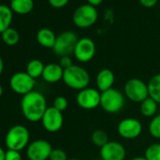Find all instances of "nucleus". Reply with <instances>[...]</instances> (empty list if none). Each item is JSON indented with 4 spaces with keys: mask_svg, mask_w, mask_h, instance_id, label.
I'll use <instances>...</instances> for the list:
<instances>
[{
    "mask_svg": "<svg viewBox=\"0 0 160 160\" xmlns=\"http://www.w3.org/2000/svg\"><path fill=\"white\" fill-rule=\"evenodd\" d=\"M47 108L44 95L36 91L24 95L21 100L22 113L24 117L31 122L41 121Z\"/></svg>",
    "mask_w": 160,
    "mask_h": 160,
    "instance_id": "nucleus-1",
    "label": "nucleus"
},
{
    "mask_svg": "<svg viewBox=\"0 0 160 160\" xmlns=\"http://www.w3.org/2000/svg\"><path fill=\"white\" fill-rule=\"evenodd\" d=\"M62 80L67 87L79 92L89 87L91 76L84 67L73 64L64 70Z\"/></svg>",
    "mask_w": 160,
    "mask_h": 160,
    "instance_id": "nucleus-2",
    "label": "nucleus"
},
{
    "mask_svg": "<svg viewBox=\"0 0 160 160\" xmlns=\"http://www.w3.org/2000/svg\"><path fill=\"white\" fill-rule=\"evenodd\" d=\"M29 131L28 129L21 124H17L10 128L6 137L5 144L9 150L22 151L29 144Z\"/></svg>",
    "mask_w": 160,
    "mask_h": 160,
    "instance_id": "nucleus-3",
    "label": "nucleus"
},
{
    "mask_svg": "<svg viewBox=\"0 0 160 160\" xmlns=\"http://www.w3.org/2000/svg\"><path fill=\"white\" fill-rule=\"evenodd\" d=\"M124 105L125 96L121 91L112 88L101 92L100 107L104 111L109 114H116L123 108Z\"/></svg>",
    "mask_w": 160,
    "mask_h": 160,
    "instance_id": "nucleus-4",
    "label": "nucleus"
},
{
    "mask_svg": "<svg viewBox=\"0 0 160 160\" xmlns=\"http://www.w3.org/2000/svg\"><path fill=\"white\" fill-rule=\"evenodd\" d=\"M98 20V12L90 4H83L76 8L72 13V22L78 28H89Z\"/></svg>",
    "mask_w": 160,
    "mask_h": 160,
    "instance_id": "nucleus-5",
    "label": "nucleus"
},
{
    "mask_svg": "<svg viewBox=\"0 0 160 160\" xmlns=\"http://www.w3.org/2000/svg\"><path fill=\"white\" fill-rule=\"evenodd\" d=\"M124 96L134 103H141L147 99L149 95L148 83H145L139 78H130L123 87Z\"/></svg>",
    "mask_w": 160,
    "mask_h": 160,
    "instance_id": "nucleus-6",
    "label": "nucleus"
},
{
    "mask_svg": "<svg viewBox=\"0 0 160 160\" xmlns=\"http://www.w3.org/2000/svg\"><path fill=\"white\" fill-rule=\"evenodd\" d=\"M78 40L79 39L77 38V35L73 31H63L57 36L53 51L59 58L71 56L72 54L73 55V51Z\"/></svg>",
    "mask_w": 160,
    "mask_h": 160,
    "instance_id": "nucleus-7",
    "label": "nucleus"
},
{
    "mask_svg": "<svg viewBox=\"0 0 160 160\" xmlns=\"http://www.w3.org/2000/svg\"><path fill=\"white\" fill-rule=\"evenodd\" d=\"M36 79L32 78L27 72H19L14 73L10 79L12 90L20 95H26L34 91Z\"/></svg>",
    "mask_w": 160,
    "mask_h": 160,
    "instance_id": "nucleus-8",
    "label": "nucleus"
},
{
    "mask_svg": "<svg viewBox=\"0 0 160 160\" xmlns=\"http://www.w3.org/2000/svg\"><path fill=\"white\" fill-rule=\"evenodd\" d=\"M75 100L78 107L85 110L95 109L98 107H100L101 92L97 89L88 87L82 91L78 92Z\"/></svg>",
    "mask_w": 160,
    "mask_h": 160,
    "instance_id": "nucleus-9",
    "label": "nucleus"
},
{
    "mask_svg": "<svg viewBox=\"0 0 160 160\" xmlns=\"http://www.w3.org/2000/svg\"><path fill=\"white\" fill-rule=\"evenodd\" d=\"M96 53V45L95 42L91 39V38H81L79 39L74 51H73V56L78 60L79 62L86 63L91 61Z\"/></svg>",
    "mask_w": 160,
    "mask_h": 160,
    "instance_id": "nucleus-10",
    "label": "nucleus"
},
{
    "mask_svg": "<svg viewBox=\"0 0 160 160\" xmlns=\"http://www.w3.org/2000/svg\"><path fill=\"white\" fill-rule=\"evenodd\" d=\"M52 150L53 147L49 141L37 139L27 147V156L29 160H48Z\"/></svg>",
    "mask_w": 160,
    "mask_h": 160,
    "instance_id": "nucleus-11",
    "label": "nucleus"
},
{
    "mask_svg": "<svg viewBox=\"0 0 160 160\" xmlns=\"http://www.w3.org/2000/svg\"><path fill=\"white\" fill-rule=\"evenodd\" d=\"M117 131L124 139H135L142 133V124L138 119L125 118L119 122Z\"/></svg>",
    "mask_w": 160,
    "mask_h": 160,
    "instance_id": "nucleus-12",
    "label": "nucleus"
},
{
    "mask_svg": "<svg viewBox=\"0 0 160 160\" xmlns=\"http://www.w3.org/2000/svg\"><path fill=\"white\" fill-rule=\"evenodd\" d=\"M41 121H42L43 128L47 132L56 133V132H58L62 128L64 118H63L62 112L58 111L54 107H49L47 108Z\"/></svg>",
    "mask_w": 160,
    "mask_h": 160,
    "instance_id": "nucleus-13",
    "label": "nucleus"
},
{
    "mask_svg": "<svg viewBox=\"0 0 160 160\" xmlns=\"http://www.w3.org/2000/svg\"><path fill=\"white\" fill-rule=\"evenodd\" d=\"M100 157L102 160H124L126 150L121 142L109 140L100 148Z\"/></svg>",
    "mask_w": 160,
    "mask_h": 160,
    "instance_id": "nucleus-14",
    "label": "nucleus"
},
{
    "mask_svg": "<svg viewBox=\"0 0 160 160\" xmlns=\"http://www.w3.org/2000/svg\"><path fill=\"white\" fill-rule=\"evenodd\" d=\"M96 88L100 92H106L113 88L115 83V74L110 69H102L98 72L95 78Z\"/></svg>",
    "mask_w": 160,
    "mask_h": 160,
    "instance_id": "nucleus-15",
    "label": "nucleus"
},
{
    "mask_svg": "<svg viewBox=\"0 0 160 160\" xmlns=\"http://www.w3.org/2000/svg\"><path fill=\"white\" fill-rule=\"evenodd\" d=\"M63 72L64 70L58 63H49L45 65L42 77L48 83H57L62 80Z\"/></svg>",
    "mask_w": 160,
    "mask_h": 160,
    "instance_id": "nucleus-16",
    "label": "nucleus"
},
{
    "mask_svg": "<svg viewBox=\"0 0 160 160\" xmlns=\"http://www.w3.org/2000/svg\"><path fill=\"white\" fill-rule=\"evenodd\" d=\"M36 38H37V42H39L40 45H42V47H45V48L53 49L55 42H56L57 36L51 29H49L47 28H41L37 32Z\"/></svg>",
    "mask_w": 160,
    "mask_h": 160,
    "instance_id": "nucleus-17",
    "label": "nucleus"
},
{
    "mask_svg": "<svg viewBox=\"0 0 160 160\" xmlns=\"http://www.w3.org/2000/svg\"><path fill=\"white\" fill-rule=\"evenodd\" d=\"M12 12L25 15L28 14L34 9L33 0H11V6Z\"/></svg>",
    "mask_w": 160,
    "mask_h": 160,
    "instance_id": "nucleus-18",
    "label": "nucleus"
},
{
    "mask_svg": "<svg viewBox=\"0 0 160 160\" xmlns=\"http://www.w3.org/2000/svg\"><path fill=\"white\" fill-rule=\"evenodd\" d=\"M158 110V103L152 97H148L140 103L139 111L142 116L147 118H152L156 115Z\"/></svg>",
    "mask_w": 160,
    "mask_h": 160,
    "instance_id": "nucleus-19",
    "label": "nucleus"
},
{
    "mask_svg": "<svg viewBox=\"0 0 160 160\" xmlns=\"http://www.w3.org/2000/svg\"><path fill=\"white\" fill-rule=\"evenodd\" d=\"M13 12L12 9L6 5H0V34L11 28Z\"/></svg>",
    "mask_w": 160,
    "mask_h": 160,
    "instance_id": "nucleus-20",
    "label": "nucleus"
},
{
    "mask_svg": "<svg viewBox=\"0 0 160 160\" xmlns=\"http://www.w3.org/2000/svg\"><path fill=\"white\" fill-rule=\"evenodd\" d=\"M149 95L158 104H160V73H156L151 77L148 82Z\"/></svg>",
    "mask_w": 160,
    "mask_h": 160,
    "instance_id": "nucleus-21",
    "label": "nucleus"
},
{
    "mask_svg": "<svg viewBox=\"0 0 160 160\" xmlns=\"http://www.w3.org/2000/svg\"><path fill=\"white\" fill-rule=\"evenodd\" d=\"M45 65L40 59H32L27 65V72L34 79L42 76Z\"/></svg>",
    "mask_w": 160,
    "mask_h": 160,
    "instance_id": "nucleus-22",
    "label": "nucleus"
},
{
    "mask_svg": "<svg viewBox=\"0 0 160 160\" xmlns=\"http://www.w3.org/2000/svg\"><path fill=\"white\" fill-rule=\"evenodd\" d=\"M1 38L4 43L10 46H13L18 43L20 40V35L16 29L12 28H9L1 34Z\"/></svg>",
    "mask_w": 160,
    "mask_h": 160,
    "instance_id": "nucleus-23",
    "label": "nucleus"
},
{
    "mask_svg": "<svg viewBox=\"0 0 160 160\" xmlns=\"http://www.w3.org/2000/svg\"><path fill=\"white\" fill-rule=\"evenodd\" d=\"M92 141L95 146L102 148L109 141L108 135L106 131H104L102 129H97V130L93 131L92 134Z\"/></svg>",
    "mask_w": 160,
    "mask_h": 160,
    "instance_id": "nucleus-24",
    "label": "nucleus"
},
{
    "mask_svg": "<svg viewBox=\"0 0 160 160\" xmlns=\"http://www.w3.org/2000/svg\"><path fill=\"white\" fill-rule=\"evenodd\" d=\"M148 131L152 138L160 139V114H156L152 118L148 126Z\"/></svg>",
    "mask_w": 160,
    "mask_h": 160,
    "instance_id": "nucleus-25",
    "label": "nucleus"
},
{
    "mask_svg": "<svg viewBox=\"0 0 160 160\" xmlns=\"http://www.w3.org/2000/svg\"><path fill=\"white\" fill-rule=\"evenodd\" d=\"M147 160H160V143H154L147 147L144 152Z\"/></svg>",
    "mask_w": 160,
    "mask_h": 160,
    "instance_id": "nucleus-26",
    "label": "nucleus"
},
{
    "mask_svg": "<svg viewBox=\"0 0 160 160\" xmlns=\"http://www.w3.org/2000/svg\"><path fill=\"white\" fill-rule=\"evenodd\" d=\"M68 106H69V102L65 96H57L54 99L53 107L60 112H63L64 110H66Z\"/></svg>",
    "mask_w": 160,
    "mask_h": 160,
    "instance_id": "nucleus-27",
    "label": "nucleus"
},
{
    "mask_svg": "<svg viewBox=\"0 0 160 160\" xmlns=\"http://www.w3.org/2000/svg\"><path fill=\"white\" fill-rule=\"evenodd\" d=\"M49 160H69V159L64 150L59 148H55V149L53 148L49 156Z\"/></svg>",
    "mask_w": 160,
    "mask_h": 160,
    "instance_id": "nucleus-28",
    "label": "nucleus"
},
{
    "mask_svg": "<svg viewBox=\"0 0 160 160\" xmlns=\"http://www.w3.org/2000/svg\"><path fill=\"white\" fill-rule=\"evenodd\" d=\"M5 160H22L20 152L14 150H7L5 154Z\"/></svg>",
    "mask_w": 160,
    "mask_h": 160,
    "instance_id": "nucleus-29",
    "label": "nucleus"
},
{
    "mask_svg": "<svg viewBox=\"0 0 160 160\" xmlns=\"http://www.w3.org/2000/svg\"><path fill=\"white\" fill-rule=\"evenodd\" d=\"M58 64L61 66V68H62L63 70H65V69H67V68H69V67H71V66L73 65L72 59L71 58L70 56H64V57L59 58V62H58Z\"/></svg>",
    "mask_w": 160,
    "mask_h": 160,
    "instance_id": "nucleus-30",
    "label": "nucleus"
},
{
    "mask_svg": "<svg viewBox=\"0 0 160 160\" xmlns=\"http://www.w3.org/2000/svg\"><path fill=\"white\" fill-rule=\"evenodd\" d=\"M69 1L70 0H48V3L55 9H61L64 8L69 3Z\"/></svg>",
    "mask_w": 160,
    "mask_h": 160,
    "instance_id": "nucleus-31",
    "label": "nucleus"
},
{
    "mask_svg": "<svg viewBox=\"0 0 160 160\" xmlns=\"http://www.w3.org/2000/svg\"><path fill=\"white\" fill-rule=\"evenodd\" d=\"M157 1L158 0H139V3L142 7L151 9V8H153L157 4Z\"/></svg>",
    "mask_w": 160,
    "mask_h": 160,
    "instance_id": "nucleus-32",
    "label": "nucleus"
},
{
    "mask_svg": "<svg viewBox=\"0 0 160 160\" xmlns=\"http://www.w3.org/2000/svg\"><path fill=\"white\" fill-rule=\"evenodd\" d=\"M103 1H104V0H87L88 4H90V5H92V6H93L95 8L100 6L103 3Z\"/></svg>",
    "mask_w": 160,
    "mask_h": 160,
    "instance_id": "nucleus-33",
    "label": "nucleus"
},
{
    "mask_svg": "<svg viewBox=\"0 0 160 160\" xmlns=\"http://www.w3.org/2000/svg\"><path fill=\"white\" fill-rule=\"evenodd\" d=\"M5 154L6 152L3 150L2 147H0V160H5Z\"/></svg>",
    "mask_w": 160,
    "mask_h": 160,
    "instance_id": "nucleus-34",
    "label": "nucleus"
},
{
    "mask_svg": "<svg viewBox=\"0 0 160 160\" xmlns=\"http://www.w3.org/2000/svg\"><path fill=\"white\" fill-rule=\"evenodd\" d=\"M3 71H4V61H3L2 58L0 57V75H1Z\"/></svg>",
    "mask_w": 160,
    "mask_h": 160,
    "instance_id": "nucleus-35",
    "label": "nucleus"
},
{
    "mask_svg": "<svg viewBox=\"0 0 160 160\" xmlns=\"http://www.w3.org/2000/svg\"><path fill=\"white\" fill-rule=\"evenodd\" d=\"M130 160H147L144 156H137V157H133Z\"/></svg>",
    "mask_w": 160,
    "mask_h": 160,
    "instance_id": "nucleus-36",
    "label": "nucleus"
},
{
    "mask_svg": "<svg viewBox=\"0 0 160 160\" xmlns=\"http://www.w3.org/2000/svg\"><path fill=\"white\" fill-rule=\"evenodd\" d=\"M2 94H3V88H2L1 84H0V97L2 96Z\"/></svg>",
    "mask_w": 160,
    "mask_h": 160,
    "instance_id": "nucleus-37",
    "label": "nucleus"
},
{
    "mask_svg": "<svg viewBox=\"0 0 160 160\" xmlns=\"http://www.w3.org/2000/svg\"><path fill=\"white\" fill-rule=\"evenodd\" d=\"M69 160H80V159H76V158H71V159H69Z\"/></svg>",
    "mask_w": 160,
    "mask_h": 160,
    "instance_id": "nucleus-38",
    "label": "nucleus"
}]
</instances>
